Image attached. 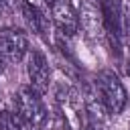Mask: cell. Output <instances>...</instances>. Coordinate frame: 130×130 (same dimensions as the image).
Listing matches in <instances>:
<instances>
[{
	"instance_id": "7",
	"label": "cell",
	"mask_w": 130,
	"mask_h": 130,
	"mask_svg": "<svg viewBox=\"0 0 130 130\" xmlns=\"http://www.w3.org/2000/svg\"><path fill=\"white\" fill-rule=\"evenodd\" d=\"M81 100H83V108L91 116V120L93 122H102L104 120V114L108 112V108H106V104H104V100H102L100 89H98L95 83L83 89V98Z\"/></svg>"
},
{
	"instance_id": "3",
	"label": "cell",
	"mask_w": 130,
	"mask_h": 130,
	"mask_svg": "<svg viewBox=\"0 0 130 130\" xmlns=\"http://www.w3.org/2000/svg\"><path fill=\"white\" fill-rule=\"evenodd\" d=\"M79 26L83 28L85 37L102 43L106 39V26H104V14L100 0H81L79 4Z\"/></svg>"
},
{
	"instance_id": "8",
	"label": "cell",
	"mask_w": 130,
	"mask_h": 130,
	"mask_svg": "<svg viewBox=\"0 0 130 130\" xmlns=\"http://www.w3.org/2000/svg\"><path fill=\"white\" fill-rule=\"evenodd\" d=\"M81 130H102V126L98 122H93V120H85L81 124Z\"/></svg>"
},
{
	"instance_id": "6",
	"label": "cell",
	"mask_w": 130,
	"mask_h": 130,
	"mask_svg": "<svg viewBox=\"0 0 130 130\" xmlns=\"http://www.w3.org/2000/svg\"><path fill=\"white\" fill-rule=\"evenodd\" d=\"M51 18L65 37H73L79 30V14L69 0H55L51 4Z\"/></svg>"
},
{
	"instance_id": "9",
	"label": "cell",
	"mask_w": 130,
	"mask_h": 130,
	"mask_svg": "<svg viewBox=\"0 0 130 130\" xmlns=\"http://www.w3.org/2000/svg\"><path fill=\"white\" fill-rule=\"evenodd\" d=\"M4 67H6V61H4V57L0 55V75L4 73Z\"/></svg>"
},
{
	"instance_id": "5",
	"label": "cell",
	"mask_w": 130,
	"mask_h": 130,
	"mask_svg": "<svg viewBox=\"0 0 130 130\" xmlns=\"http://www.w3.org/2000/svg\"><path fill=\"white\" fill-rule=\"evenodd\" d=\"M26 73H28V81H30V87L39 93H45L49 89V83H51V69H49V63H47V57L32 49L28 51V61H26Z\"/></svg>"
},
{
	"instance_id": "2",
	"label": "cell",
	"mask_w": 130,
	"mask_h": 130,
	"mask_svg": "<svg viewBox=\"0 0 130 130\" xmlns=\"http://www.w3.org/2000/svg\"><path fill=\"white\" fill-rule=\"evenodd\" d=\"M100 89V95L108 108L110 114H120L124 108H126V102H128V91L124 87V83L120 81V77L110 71V69H104L98 73L95 81H93Z\"/></svg>"
},
{
	"instance_id": "4",
	"label": "cell",
	"mask_w": 130,
	"mask_h": 130,
	"mask_svg": "<svg viewBox=\"0 0 130 130\" xmlns=\"http://www.w3.org/2000/svg\"><path fill=\"white\" fill-rule=\"evenodd\" d=\"M28 53V37L20 28H2L0 30V55L6 63L20 61Z\"/></svg>"
},
{
	"instance_id": "1",
	"label": "cell",
	"mask_w": 130,
	"mask_h": 130,
	"mask_svg": "<svg viewBox=\"0 0 130 130\" xmlns=\"http://www.w3.org/2000/svg\"><path fill=\"white\" fill-rule=\"evenodd\" d=\"M14 108H16V116L30 128H43L49 120L41 93L35 91L30 85H24L14 93Z\"/></svg>"
},
{
	"instance_id": "10",
	"label": "cell",
	"mask_w": 130,
	"mask_h": 130,
	"mask_svg": "<svg viewBox=\"0 0 130 130\" xmlns=\"http://www.w3.org/2000/svg\"><path fill=\"white\" fill-rule=\"evenodd\" d=\"M43 2H45V4H47V6H51V4H53V2H55V0H43Z\"/></svg>"
}]
</instances>
